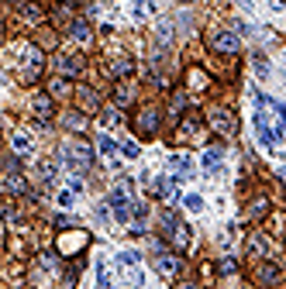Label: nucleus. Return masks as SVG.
<instances>
[{"instance_id":"1a4fd4ad","label":"nucleus","mask_w":286,"mask_h":289,"mask_svg":"<svg viewBox=\"0 0 286 289\" xmlns=\"http://www.w3.org/2000/svg\"><path fill=\"white\" fill-rule=\"evenodd\" d=\"M169 165L176 169V172H190V165H186V158H179V155H172V158H169Z\"/></svg>"},{"instance_id":"f03ea898","label":"nucleus","mask_w":286,"mask_h":289,"mask_svg":"<svg viewBox=\"0 0 286 289\" xmlns=\"http://www.w3.org/2000/svg\"><path fill=\"white\" fill-rule=\"evenodd\" d=\"M210 121H214V128H217V131H224V135H231V131H234V117L224 114V110H214V114H210Z\"/></svg>"},{"instance_id":"423d86ee","label":"nucleus","mask_w":286,"mask_h":289,"mask_svg":"<svg viewBox=\"0 0 286 289\" xmlns=\"http://www.w3.org/2000/svg\"><path fill=\"white\" fill-rule=\"evenodd\" d=\"M204 165H207L210 172H214V169H217V165H221V152H217V148H210V152L204 155Z\"/></svg>"},{"instance_id":"20e7f679","label":"nucleus","mask_w":286,"mask_h":289,"mask_svg":"<svg viewBox=\"0 0 286 289\" xmlns=\"http://www.w3.org/2000/svg\"><path fill=\"white\" fill-rule=\"evenodd\" d=\"M159 272H162V275H176V272H179V262H176V258H159Z\"/></svg>"},{"instance_id":"0eeeda50","label":"nucleus","mask_w":286,"mask_h":289,"mask_svg":"<svg viewBox=\"0 0 286 289\" xmlns=\"http://www.w3.org/2000/svg\"><path fill=\"white\" fill-rule=\"evenodd\" d=\"M83 241H86V234H69V241H66L62 248H66V251H76L79 245H83Z\"/></svg>"},{"instance_id":"ddd939ff","label":"nucleus","mask_w":286,"mask_h":289,"mask_svg":"<svg viewBox=\"0 0 286 289\" xmlns=\"http://www.w3.org/2000/svg\"><path fill=\"white\" fill-rule=\"evenodd\" d=\"M269 4H272V11H283L286 7V0H269Z\"/></svg>"},{"instance_id":"7ed1b4c3","label":"nucleus","mask_w":286,"mask_h":289,"mask_svg":"<svg viewBox=\"0 0 286 289\" xmlns=\"http://www.w3.org/2000/svg\"><path fill=\"white\" fill-rule=\"evenodd\" d=\"M155 121H159V114H155L152 107H149V110H141V117H138V124H141V131H155Z\"/></svg>"},{"instance_id":"9b49d317","label":"nucleus","mask_w":286,"mask_h":289,"mask_svg":"<svg viewBox=\"0 0 286 289\" xmlns=\"http://www.w3.org/2000/svg\"><path fill=\"white\" fill-rule=\"evenodd\" d=\"M100 152H104V155H114V141H111V138H100Z\"/></svg>"},{"instance_id":"6e6552de","label":"nucleus","mask_w":286,"mask_h":289,"mask_svg":"<svg viewBox=\"0 0 286 289\" xmlns=\"http://www.w3.org/2000/svg\"><path fill=\"white\" fill-rule=\"evenodd\" d=\"M73 35H76L79 41H86V38H90V28H86L83 21H76V24H73Z\"/></svg>"},{"instance_id":"f257e3e1","label":"nucleus","mask_w":286,"mask_h":289,"mask_svg":"<svg viewBox=\"0 0 286 289\" xmlns=\"http://www.w3.org/2000/svg\"><path fill=\"white\" fill-rule=\"evenodd\" d=\"M214 48L231 55V52H238V38H234L231 31H217V35H214Z\"/></svg>"},{"instance_id":"f8f14e48","label":"nucleus","mask_w":286,"mask_h":289,"mask_svg":"<svg viewBox=\"0 0 286 289\" xmlns=\"http://www.w3.org/2000/svg\"><path fill=\"white\" fill-rule=\"evenodd\" d=\"M186 207H190V210H200V207H204V200H200V196H186Z\"/></svg>"},{"instance_id":"39448f33","label":"nucleus","mask_w":286,"mask_h":289,"mask_svg":"<svg viewBox=\"0 0 286 289\" xmlns=\"http://www.w3.org/2000/svg\"><path fill=\"white\" fill-rule=\"evenodd\" d=\"M79 103H83L86 110H93V107H97V93H93V90H79Z\"/></svg>"},{"instance_id":"9d476101","label":"nucleus","mask_w":286,"mask_h":289,"mask_svg":"<svg viewBox=\"0 0 286 289\" xmlns=\"http://www.w3.org/2000/svg\"><path fill=\"white\" fill-rule=\"evenodd\" d=\"M14 148H18V152H28V148H31V141H28L24 135H14Z\"/></svg>"}]
</instances>
